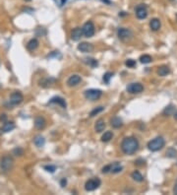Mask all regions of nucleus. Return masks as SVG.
<instances>
[{"label": "nucleus", "mask_w": 177, "mask_h": 195, "mask_svg": "<svg viewBox=\"0 0 177 195\" xmlns=\"http://www.w3.org/2000/svg\"><path fill=\"white\" fill-rule=\"evenodd\" d=\"M122 152L125 155H133L139 149V142L135 137H126L121 143Z\"/></svg>", "instance_id": "f257e3e1"}, {"label": "nucleus", "mask_w": 177, "mask_h": 195, "mask_svg": "<svg viewBox=\"0 0 177 195\" xmlns=\"http://www.w3.org/2000/svg\"><path fill=\"white\" fill-rule=\"evenodd\" d=\"M165 140L162 136H157L148 143V149L152 152H157L164 147Z\"/></svg>", "instance_id": "f03ea898"}, {"label": "nucleus", "mask_w": 177, "mask_h": 195, "mask_svg": "<svg viewBox=\"0 0 177 195\" xmlns=\"http://www.w3.org/2000/svg\"><path fill=\"white\" fill-rule=\"evenodd\" d=\"M103 96V92L98 89H90L85 92V98L90 101H96Z\"/></svg>", "instance_id": "7ed1b4c3"}, {"label": "nucleus", "mask_w": 177, "mask_h": 195, "mask_svg": "<svg viewBox=\"0 0 177 195\" xmlns=\"http://www.w3.org/2000/svg\"><path fill=\"white\" fill-rule=\"evenodd\" d=\"M82 31H83V35L86 37H92L93 35H95L96 29H95V25H93V22L88 21L87 23L84 24V26L82 27Z\"/></svg>", "instance_id": "20e7f679"}, {"label": "nucleus", "mask_w": 177, "mask_h": 195, "mask_svg": "<svg viewBox=\"0 0 177 195\" xmlns=\"http://www.w3.org/2000/svg\"><path fill=\"white\" fill-rule=\"evenodd\" d=\"M101 181L98 177H93L88 179L85 184V189L87 191H93L96 189H98L100 186Z\"/></svg>", "instance_id": "39448f33"}, {"label": "nucleus", "mask_w": 177, "mask_h": 195, "mask_svg": "<svg viewBox=\"0 0 177 195\" xmlns=\"http://www.w3.org/2000/svg\"><path fill=\"white\" fill-rule=\"evenodd\" d=\"M13 167V159L9 156H5L0 161V167L3 172H9Z\"/></svg>", "instance_id": "423d86ee"}, {"label": "nucleus", "mask_w": 177, "mask_h": 195, "mask_svg": "<svg viewBox=\"0 0 177 195\" xmlns=\"http://www.w3.org/2000/svg\"><path fill=\"white\" fill-rule=\"evenodd\" d=\"M117 36L121 40H128L133 37V32L129 29L119 28L117 30Z\"/></svg>", "instance_id": "0eeeda50"}, {"label": "nucleus", "mask_w": 177, "mask_h": 195, "mask_svg": "<svg viewBox=\"0 0 177 195\" xmlns=\"http://www.w3.org/2000/svg\"><path fill=\"white\" fill-rule=\"evenodd\" d=\"M126 90L129 94H140L144 91V86L141 83H131L127 86Z\"/></svg>", "instance_id": "6e6552de"}, {"label": "nucleus", "mask_w": 177, "mask_h": 195, "mask_svg": "<svg viewBox=\"0 0 177 195\" xmlns=\"http://www.w3.org/2000/svg\"><path fill=\"white\" fill-rule=\"evenodd\" d=\"M23 100H24V97L22 93L19 91H15L14 93H12L11 96H10V104L12 105H18L23 102Z\"/></svg>", "instance_id": "1a4fd4ad"}, {"label": "nucleus", "mask_w": 177, "mask_h": 195, "mask_svg": "<svg viewBox=\"0 0 177 195\" xmlns=\"http://www.w3.org/2000/svg\"><path fill=\"white\" fill-rule=\"evenodd\" d=\"M147 16H148L147 7L143 4L139 5V6L136 8V17L138 18L139 20H143V19L147 18Z\"/></svg>", "instance_id": "9d476101"}, {"label": "nucleus", "mask_w": 177, "mask_h": 195, "mask_svg": "<svg viewBox=\"0 0 177 195\" xmlns=\"http://www.w3.org/2000/svg\"><path fill=\"white\" fill-rule=\"evenodd\" d=\"M78 49L82 52H92L93 50V45L92 43H88L86 42H83L78 45Z\"/></svg>", "instance_id": "9b49d317"}, {"label": "nucleus", "mask_w": 177, "mask_h": 195, "mask_svg": "<svg viewBox=\"0 0 177 195\" xmlns=\"http://www.w3.org/2000/svg\"><path fill=\"white\" fill-rule=\"evenodd\" d=\"M81 81H82L81 76L75 74V75H72L69 77V79L67 80V85H68L69 87H75V86H77L78 84L81 83Z\"/></svg>", "instance_id": "f8f14e48"}, {"label": "nucleus", "mask_w": 177, "mask_h": 195, "mask_svg": "<svg viewBox=\"0 0 177 195\" xmlns=\"http://www.w3.org/2000/svg\"><path fill=\"white\" fill-rule=\"evenodd\" d=\"M48 104L59 105L61 107H63V108H66V107H67V104H66L65 100H64L63 98H61V97H53L52 99L50 100L49 102H48Z\"/></svg>", "instance_id": "ddd939ff"}, {"label": "nucleus", "mask_w": 177, "mask_h": 195, "mask_svg": "<svg viewBox=\"0 0 177 195\" xmlns=\"http://www.w3.org/2000/svg\"><path fill=\"white\" fill-rule=\"evenodd\" d=\"M45 125H46V121H45V119L42 117V116H37L34 119V126H36L37 129L39 130H41L44 129Z\"/></svg>", "instance_id": "4468645a"}, {"label": "nucleus", "mask_w": 177, "mask_h": 195, "mask_svg": "<svg viewBox=\"0 0 177 195\" xmlns=\"http://www.w3.org/2000/svg\"><path fill=\"white\" fill-rule=\"evenodd\" d=\"M83 36H84V35H83L82 28H75L71 32V39L75 40V42L79 40Z\"/></svg>", "instance_id": "2eb2a0df"}, {"label": "nucleus", "mask_w": 177, "mask_h": 195, "mask_svg": "<svg viewBox=\"0 0 177 195\" xmlns=\"http://www.w3.org/2000/svg\"><path fill=\"white\" fill-rule=\"evenodd\" d=\"M105 126H106L105 121H104L103 118H100V119H98V120L96 122V124H95V130H96V132H98V133H100V132H103V130H104Z\"/></svg>", "instance_id": "dca6fc26"}, {"label": "nucleus", "mask_w": 177, "mask_h": 195, "mask_svg": "<svg viewBox=\"0 0 177 195\" xmlns=\"http://www.w3.org/2000/svg\"><path fill=\"white\" fill-rule=\"evenodd\" d=\"M39 42L37 39H32L28 43H27V48H28L29 51H34L39 47Z\"/></svg>", "instance_id": "f3484780"}, {"label": "nucleus", "mask_w": 177, "mask_h": 195, "mask_svg": "<svg viewBox=\"0 0 177 195\" xmlns=\"http://www.w3.org/2000/svg\"><path fill=\"white\" fill-rule=\"evenodd\" d=\"M160 26H162V24H160V21L159 20V19H157V18L152 19L151 22H150V27H151V29L152 30V31H155V32L159 31V30L160 29Z\"/></svg>", "instance_id": "a211bd4d"}, {"label": "nucleus", "mask_w": 177, "mask_h": 195, "mask_svg": "<svg viewBox=\"0 0 177 195\" xmlns=\"http://www.w3.org/2000/svg\"><path fill=\"white\" fill-rule=\"evenodd\" d=\"M109 167H110V172H112V173H118L123 170L122 166L118 162H113V164H110L109 165Z\"/></svg>", "instance_id": "6ab92c4d"}, {"label": "nucleus", "mask_w": 177, "mask_h": 195, "mask_svg": "<svg viewBox=\"0 0 177 195\" xmlns=\"http://www.w3.org/2000/svg\"><path fill=\"white\" fill-rule=\"evenodd\" d=\"M169 73H170V68L168 66H166V65H162V66L159 67V69H157V74L162 76V77L167 76Z\"/></svg>", "instance_id": "aec40b11"}, {"label": "nucleus", "mask_w": 177, "mask_h": 195, "mask_svg": "<svg viewBox=\"0 0 177 195\" xmlns=\"http://www.w3.org/2000/svg\"><path fill=\"white\" fill-rule=\"evenodd\" d=\"M34 145H36L37 147L41 148V147H44V144H45V139L41 136V135H37V136L34 137Z\"/></svg>", "instance_id": "412c9836"}, {"label": "nucleus", "mask_w": 177, "mask_h": 195, "mask_svg": "<svg viewBox=\"0 0 177 195\" xmlns=\"http://www.w3.org/2000/svg\"><path fill=\"white\" fill-rule=\"evenodd\" d=\"M110 124H111V126L113 127V128H120V127H121V126L123 125L121 118L117 117V116H115V117L111 118Z\"/></svg>", "instance_id": "4be33fe9"}, {"label": "nucleus", "mask_w": 177, "mask_h": 195, "mask_svg": "<svg viewBox=\"0 0 177 195\" xmlns=\"http://www.w3.org/2000/svg\"><path fill=\"white\" fill-rule=\"evenodd\" d=\"M174 112H175V107H174L173 105H169L163 110L162 114L165 116H169V115H173Z\"/></svg>", "instance_id": "5701e85b"}, {"label": "nucleus", "mask_w": 177, "mask_h": 195, "mask_svg": "<svg viewBox=\"0 0 177 195\" xmlns=\"http://www.w3.org/2000/svg\"><path fill=\"white\" fill-rule=\"evenodd\" d=\"M15 128V124L13 123V122H5L4 123V125H3V127L1 128V131L3 132V133H7V132H10V131H12L13 129Z\"/></svg>", "instance_id": "b1692460"}, {"label": "nucleus", "mask_w": 177, "mask_h": 195, "mask_svg": "<svg viewBox=\"0 0 177 195\" xmlns=\"http://www.w3.org/2000/svg\"><path fill=\"white\" fill-rule=\"evenodd\" d=\"M131 177L135 181L137 182H142V181L144 180V177L142 175V173L140 172H138V170H134L132 172V175H131Z\"/></svg>", "instance_id": "393cba45"}, {"label": "nucleus", "mask_w": 177, "mask_h": 195, "mask_svg": "<svg viewBox=\"0 0 177 195\" xmlns=\"http://www.w3.org/2000/svg\"><path fill=\"white\" fill-rule=\"evenodd\" d=\"M112 138H113V133H112V131H106L104 132L103 134V136H101V141L103 142H109Z\"/></svg>", "instance_id": "a878e982"}, {"label": "nucleus", "mask_w": 177, "mask_h": 195, "mask_svg": "<svg viewBox=\"0 0 177 195\" xmlns=\"http://www.w3.org/2000/svg\"><path fill=\"white\" fill-rule=\"evenodd\" d=\"M140 61H141V63H143V64H148V63H151V62L152 61V56L148 55V54H144V55H142L140 57Z\"/></svg>", "instance_id": "bb28decb"}, {"label": "nucleus", "mask_w": 177, "mask_h": 195, "mask_svg": "<svg viewBox=\"0 0 177 195\" xmlns=\"http://www.w3.org/2000/svg\"><path fill=\"white\" fill-rule=\"evenodd\" d=\"M85 63L90 65L91 67H96L98 65V62L95 58H85Z\"/></svg>", "instance_id": "cd10ccee"}, {"label": "nucleus", "mask_w": 177, "mask_h": 195, "mask_svg": "<svg viewBox=\"0 0 177 195\" xmlns=\"http://www.w3.org/2000/svg\"><path fill=\"white\" fill-rule=\"evenodd\" d=\"M103 110H104L103 107H96V108H93V110L90 113V116H91V117H93V116H96V114H98L100 112H103Z\"/></svg>", "instance_id": "c85d7f7f"}, {"label": "nucleus", "mask_w": 177, "mask_h": 195, "mask_svg": "<svg viewBox=\"0 0 177 195\" xmlns=\"http://www.w3.org/2000/svg\"><path fill=\"white\" fill-rule=\"evenodd\" d=\"M112 76H113V73H112V72H106L105 74L103 75V81H104V83L109 84V82H110V79L112 78Z\"/></svg>", "instance_id": "c756f323"}, {"label": "nucleus", "mask_w": 177, "mask_h": 195, "mask_svg": "<svg viewBox=\"0 0 177 195\" xmlns=\"http://www.w3.org/2000/svg\"><path fill=\"white\" fill-rule=\"evenodd\" d=\"M176 154H177V152L175 149H173V148H169L167 150V152H166V155H167V157H169V158H175Z\"/></svg>", "instance_id": "7c9ffc66"}, {"label": "nucleus", "mask_w": 177, "mask_h": 195, "mask_svg": "<svg viewBox=\"0 0 177 195\" xmlns=\"http://www.w3.org/2000/svg\"><path fill=\"white\" fill-rule=\"evenodd\" d=\"M44 169L46 170L48 172H51L53 173L56 170V167L55 166H52V165H47V166H44Z\"/></svg>", "instance_id": "2f4dec72"}, {"label": "nucleus", "mask_w": 177, "mask_h": 195, "mask_svg": "<svg viewBox=\"0 0 177 195\" xmlns=\"http://www.w3.org/2000/svg\"><path fill=\"white\" fill-rule=\"evenodd\" d=\"M13 154H14L15 156H22V155H24V150L22 148L17 147L13 150Z\"/></svg>", "instance_id": "473e14b6"}, {"label": "nucleus", "mask_w": 177, "mask_h": 195, "mask_svg": "<svg viewBox=\"0 0 177 195\" xmlns=\"http://www.w3.org/2000/svg\"><path fill=\"white\" fill-rule=\"evenodd\" d=\"M125 65L127 67H129V68H132L136 65V61L133 60V59H127V60L125 61Z\"/></svg>", "instance_id": "72a5a7b5"}, {"label": "nucleus", "mask_w": 177, "mask_h": 195, "mask_svg": "<svg viewBox=\"0 0 177 195\" xmlns=\"http://www.w3.org/2000/svg\"><path fill=\"white\" fill-rule=\"evenodd\" d=\"M51 79H52V78H50V79H44V80L41 81V86H42V87L50 86V85H51V83H50V80H51Z\"/></svg>", "instance_id": "f704fd0d"}, {"label": "nucleus", "mask_w": 177, "mask_h": 195, "mask_svg": "<svg viewBox=\"0 0 177 195\" xmlns=\"http://www.w3.org/2000/svg\"><path fill=\"white\" fill-rule=\"evenodd\" d=\"M107 172H110V167H109V165L103 167V173H107Z\"/></svg>", "instance_id": "c9c22d12"}, {"label": "nucleus", "mask_w": 177, "mask_h": 195, "mask_svg": "<svg viewBox=\"0 0 177 195\" xmlns=\"http://www.w3.org/2000/svg\"><path fill=\"white\" fill-rule=\"evenodd\" d=\"M0 120H1L2 122H6L7 121V115L6 114H1V116H0Z\"/></svg>", "instance_id": "e433bc0d"}, {"label": "nucleus", "mask_w": 177, "mask_h": 195, "mask_svg": "<svg viewBox=\"0 0 177 195\" xmlns=\"http://www.w3.org/2000/svg\"><path fill=\"white\" fill-rule=\"evenodd\" d=\"M66 183H67V181H66L65 178H62V179H61V181H60L61 186H62V187H64V186L66 185Z\"/></svg>", "instance_id": "4c0bfd02"}, {"label": "nucleus", "mask_w": 177, "mask_h": 195, "mask_svg": "<svg viewBox=\"0 0 177 195\" xmlns=\"http://www.w3.org/2000/svg\"><path fill=\"white\" fill-rule=\"evenodd\" d=\"M173 192H174V194H176V195H177V180H176V182H175V185H174Z\"/></svg>", "instance_id": "58836bf2"}, {"label": "nucleus", "mask_w": 177, "mask_h": 195, "mask_svg": "<svg viewBox=\"0 0 177 195\" xmlns=\"http://www.w3.org/2000/svg\"><path fill=\"white\" fill-rule=\"evenodd\" d=\"M173 116H174V119H175V120H177V110L173 113Z\"/></svg>", "instance_id": "ea45409f"}, {"label": "nucleus", "mask_w": 177, "mask_h": 195, "mask_svg": "<svg viewBox=\"0 0 177 195\" xmlns=\"http://www.w3.org/2000/svg\"><path fill=\"white\" fill-rule=\"evenodd\" d=\"M64 2H66V0H61V3H60V4H61V5H63Z\"/></svg>", "instance_id": "a19ab883"}, {"label": "nucleus", "mask_w": 177, "mask_h": 195, "mask_svg": "<svg viewBox=\"0 0 177 195\" xmlns=\"http://www.w3.org/2000/svg\"><path fill=\"white\" fill-rule=\"evenodd\" d=\"M26 1H31V0H26Z\"/></svg>", "instance_id": "79ce46f5"}]
</instances>
